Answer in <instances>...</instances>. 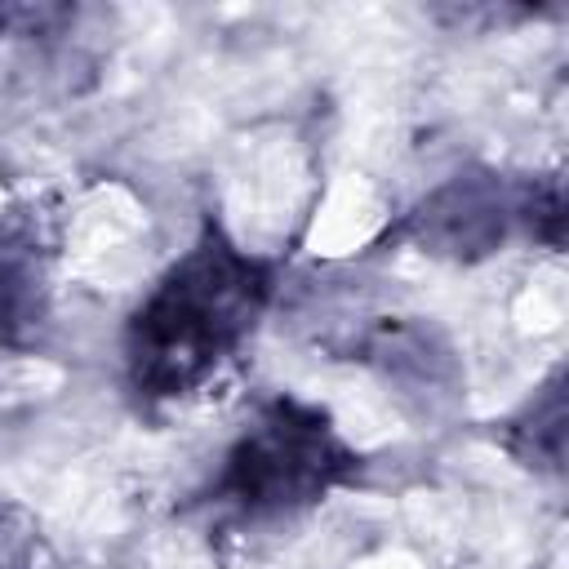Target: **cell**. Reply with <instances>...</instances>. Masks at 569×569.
<instances>
[{
	"mask_svg": "<svg viewBox=\"0 0 569 569\" xmlns=\"http://www.w3.org/2000/svg\"><path fill=\"white\" fill-rule=\"evenodd\" d=\"M267 302L271 267L209 222L129 316L124 369L133 391L147 400L191 396L240 351Z\"/></svg>",
	"mask_w": 569,
	"mask_h": 569,
	"instance_id": "obj_1",
	"label": "cell"
},
{
	"mask_svg": "<svg viewBox=\"0 0 569 569\" xmlns=\"http://www.w3.org/2000/svg\"><path fill=\"white\" fill-rule=\"evenodd\" d=\"M356 471V449L333 427L329 409L280 396L227 449L213 498L249 520L316 507Z\"/></svg>",
	"mask_w": 569,
	"mask_h": 569,
	"instance_id": "obj_2",
	"label": "cell"
},
{
	"mask_svg": "<svg viewBox=\"0 0 569 569\" xmlns=\"http://www.w3.org/2000/svg\"><path fill=\"white\" fill-rule=\"evenodd\" d=\"M516 204H507V191L489 173L453 178L440 191H431L413 213V236L427 253L449 258H480L502 244L507 222Z\"/></svg>",
	"mask_w": 569,
	"mask_h": 569,
	"instance_id": "obj_3",
	"label": "cell"
},
{
	"mask_svg": "<svg viewBox=\"0 0 569 569\" xmlns=\"http://www.w3.org/2000/svg\"><path fill=\"white\" fill-rule=\"evenodd\" d=\"M40 284L44 267L31 231L0 227V342L31 325V316L40 311Z\"/></svg>",
	"mask_w": 569,
	"mask_h": 569,
	"instance_id": "obj_4",
	"label": "cell"
}]
</instances>
